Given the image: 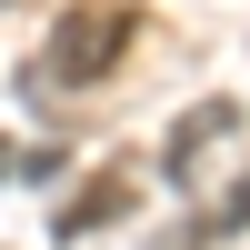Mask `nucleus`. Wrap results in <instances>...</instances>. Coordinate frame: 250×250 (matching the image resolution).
<instances>
[{
  "label": "nucleus",
  "instance_id": "obj_2",
  "mask_svg": "<svg viewBox=\"0 0 250 250\" xmlns=\"http://www.w3.org/2000/svg\"><path fill=\"white\" fill-rule=\"evenodd\" d=\"M230 130H240V110H230V100H200V110H190V120L170 130L160 170H170V180H190V170H200V140H230Z\"/></svg>",
  "mask_w": 250,
  "mask_h": 250
},
{
  "label": "nucleus",
  "instance_id": "obj_5",
  "mask_svg": "<svg viewBox=\"0 0 250 250\" xmlns=\"http://www.w3.org/2000/svg\"><path fill=\"white\" fill-rule=\"evenodd\" d=\"M240 220H250V180H240V190H230V200L210 210V230H240Z\"/></svg>",
  "mask_w": 250,
  "mask_h": 250
},
{
  "label": "nucleus",
  "instance_id": "obj_3",
  "mask_svg": "<svg viewBox=\"0 0 250 250\" xmlns=\"http://www.w3.org/2000/svg\"><path fill=\"white\" fill-rule=\"evenodd\" d=\"M100 220H120V190H110V180H100V190H80L70 210H60V240H90Z\"/></svg>",
  "mask_w": 250,
  "mask_h": 250
},
{
  "label": "nucleus",
  "instance_id": "obj_4",
  "mask_svg": "<svg viewBox=\"0 0 250 250\" xmlns=\"http://www.w3.org/2000/svg\"><path fill=\"white\" fill-rule=\"evenodd\" d=\"M0 180H60V150H30V140H0Z\"/></svg>",
  "mask_w": 250,
  "mask_h": 250
},
{
  "label": "nucleus",
  "instance_id": "obj_1",
  "mask_svg": "<svg viewBox=\"0 0 250 250\" xmlns=\"http://www.w3.org/2000/svg\"><path fill=\"white\" fill-rule=\"evenodd\" d=\"M120 50H130V10H100V0H90V10H70V20L50 30V50H40V70H50L60 90H90V80L110 70Z\"/></svg>",
  "mask_w": 250,
  "mask_h": 250
}]
</instances>
